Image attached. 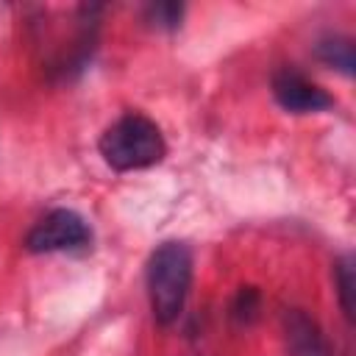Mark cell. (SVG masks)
<instances>
[{
    "label": "cell",
    "mask_w": 356,
    "mask_h": 356,
    "mask_svg": "<svg viewBox=\"0 0 356 356\" xmlns=\"http://www.w3.org/2000/svg\"><path fill=\"white\" fill-rule=\"evenodd\" d=\"M97 147H100L103 161L117 172L153 167L167 153V145H164L159 125L153 120H147L145 114H136V111L114 120L103 131Z\"/></svg>",
    "instance_id": "1"
},
{
    "label": "cell",
    "mask_w": 356,
    "mask_h": 356,
    "mask_svg": "<svg viewBox=\"0 0 356 356\" xmlns=\"http://www.w3.org/2000/svg\"><path fill=\"white\" fill-rule=\"evenodd\" d=\"M337 286H339V303L348 320H353V295H356V275H353V259L345 256L337 264Z\"/></svg>",
    "instance_id": "7"
},
{
    "label": "cell",
    "mask_w": 356,
    "mask_h": 356,
    "mask_svg": "<svg viewBox=\"0 0 356 356\" xmlns=\"http://www.w3.org/2000/svg\"><path fill=\"white\" fill-rule=\"evenodd\" d=\"M317 58L334 70H339L342 75H353V67H356V56H353V42L345 39V36H325L317 42L314 47Z\"/></svg>",
    "instance_id": "6"
},
{
    "label": "cell",
    "mask_w": 356,
    "mask_h": 356,
    "mask_svg": "<svg viewBox=\"0 0 356 356\" xmlns=\"http://www.w3.org/2000/svg\"><path fill=\"white\" fill-rule=\"evenodd\" d=\"M89 245H92V228L72 209L47 211L25 236V248L31 253H72V250H86Z\"/></svg>",
    "instance_id": "3"
},
{
    "label": "cell",
    "mask_w": 356,
    "mask_h": 356,
    "mask_svg": "<svg viewBox=\"0 0 356 356\" xmlns=\"http://www.w3.org/2000/svg\"><path fill=\"white\" fill-rule=\"evenodd\" d=\"M192 284V253L184 242H164L147 259V295L156 323L170 325L181 317Z\"/></svg>",
    "instance_id": "2"
},
{
    "label": "cell",
    "mask_w": 356,
    "mask_h": 356,
    "mask_svg": "<svg viewBox=\"0 0 356 356\" xmlns=\"http://www.w3.org/2000/svg\"><path fill=\"white\" fill-rule=\"evenodd\" d=\"M231 314L239 323L256 320V314H259V292L253 286H242L239 295H236V300H234V306H231Z\"/></svg>",
    "instance_id": "9"
},
{
    "label": "cell",
    "mask_w": 356,
    "mask_h": 356,
    "mask_svg": "<svg viewBox=\"0 0 356 356\" xmlns=\"http://www.w3.org/2000/svg\"><path fill=\"white\" fill-rule=\"evenodd\" d=\"M286 342L292 356H331L317 323L300 309H292L286 314Z\"/></svg>",
    "instance_id": "5"
},
{
    "label": "cell",
    "mask_w": 356,
    "mask_h": 356,
    "mask_svg": "<svg viewBox=\"0 0 356 356\" xmlns=\"http://www.w3.org/2000/svg\"><path fill=\"white\" fill-rule=\"evenodd\" d=\"M181 17H184V6L181 3H156L147 8V19L156 25V28H164V31H172L181 25Z\"/></svg>",
    "instance_id": "8"
},
{
    "label": "cell",
    "mask_w": 356,
    "mask_h": 356,
    "mask_svg": "<svg viewBox=\"0 0 356 356\" xmlns=\"http://www.w3.org/2000/svg\"><path fill=\"white\" fill-rule=\"evenodd\" d=\"M273 95L278 106L292 114H314V111H325L334 106V97L317 83H312L295 67H281L273 75Z\"/></svg>",
    "instance_id": "4"
}]
</instances>
